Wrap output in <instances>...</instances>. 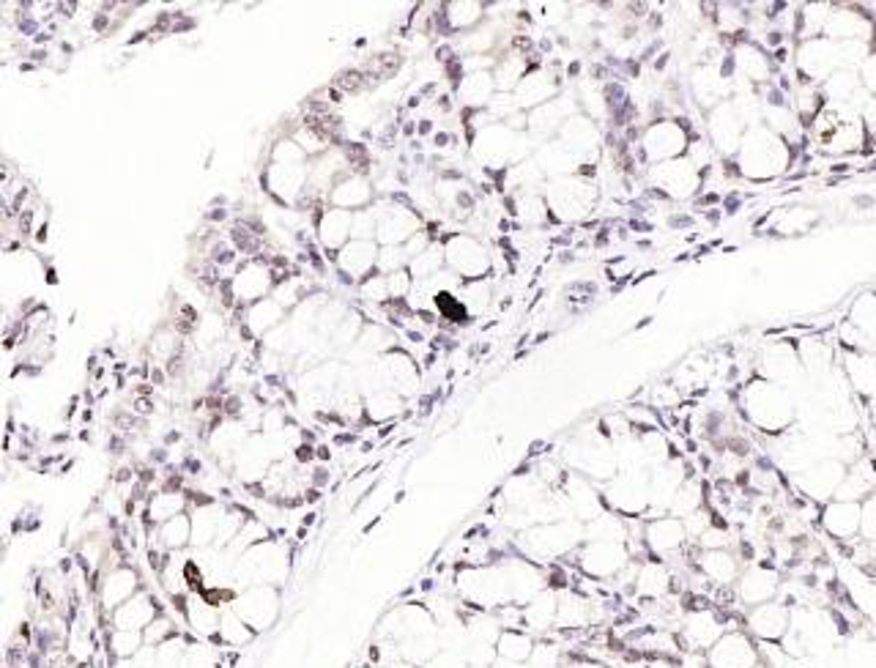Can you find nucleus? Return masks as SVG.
I'll return each mask as SVG.
<instances>
[{"instance_id": "obj_4", "label": "nucleus", "mask_w": 876, "mask_h": 668, "mask_svg": "<svg viewBox=\"0 0 876 668\" xmlns=\"http://www.w3.org/2000/svg\"><path fill=\"white\" fill-rule=\"evenodd\" d=\"M545 195L548 211H551V222L556 224H578L586 217H591V211L600 203V184L591 175L575 173L567 178H553L542 186Z\"/></svg>"}, {"instance_id": "obj_42", "label": "nucleus", "mask_w": 876, "mask_h": 668, "mask_svg": "<svg viewBox=\"0 0 876 668\" xmlns=\"http://www.w3.org/2000/svg\"><path fill=\"white\" fill-rule=\"evenodd\" d=\"M706 498H710V493H706V482L701 480V474H695L693 471V474L684 480V485L679 487L677 496H673V504L671 509H668V515L682 520L690 518V515L706 507Z\"/></svg>"}, {"instance_id": "obj_6", "label": "nucleus", "mask_w": 876, "mask_h": 668, "mask_svg": "<svg viewBox=\"0 0 876 668\" xmlns=\"http://www.w3.org/2000/svg\"><path fill=\"white\" fill-rule=\"evenodd\" d=\"M627 542L616 540H586L573 556L567 558V567L575 569L584 578L597 580V584H613L624 569L633 564Z\"/></svg>"}, {"instance_id": "obj_49", "label": "nucleus", "mask_w": 876, "mask_h": 668, "mask_svg": "<svg viewBox=\"0 0 876 668\" xmlns=\"http://www.w3.org/2000/svg\"><path fill=\"white\" fill-rule=\"evenodd\" d=\"M562 668H611V666L602 660H597L595 655H589V652H584V649H569L567 660H564Z\"/></svg>"}, {"instance_id": "obj_23", "label": "nucleus", "mask_w": 876, "mask_h": 668, "mask_svg": "<svg viewBox=\"0 0 876 668\" xmlns=\"http://www.w3.org/2000/svg\"><path fill=\"white\" fill-rule=\"evenodd\" d=\"M876 20L871 16V11L865 5L852 3H835L830 20H827L825 36L830 42H874Z\"/></svg>"}, {"instance_id": "obj_52", "label": "nucleus", "mask_w": 876, "mask_h": 668, "mask_svg": "<svg viewBox=\"0 0 876 668\" xmlns=\"http://www.w3.org/2000/svg\"><path fill=\"white\" fill-rule=\"evenodd\" d=\"M646 668H684L682 660H666V657H652Z\"/></svg>"}, {"instance_id": "obj_16", "label": "nucleus", "mask_w": 876, "mask_h": 668, "mask_svg": "<svg viewBox=\"0 0 876 668\" xmlns=\"http://www.w3.org/2000/svg\"><path fill=\"white\" fill-rule=\"evenodd\" d=\"M706 668H761L759 641L745 627H728L710 649L701 655Z\"/></svg>"}, {"instance_id": "obj_18", "label": "nucleus", "mask_w": 876, "mask_h": 668, "mask_svg": "<svg viewBox=\"0 0 876 668\" xmlns=\"http://www.w3.org/2000/svg\"><path fill=\"white\" fill-rule=\"evenodd\" d=\"M168 606L181 617L186 635H192L195 641H203V644H217L222 606L217 600H211L206 591H192V595L168 602Z\"/></svg>"}, {"instance_id": "obj_29", "label": "nucleus", "mask_w": 876, "mask_h": 668, "mask_svg": "<svg viewBox=\"0 0 876 668\" xmlns=\"http://www.w3.org/2000/svg\"><path fill=\"white\" fill-rule=\"evenodd\" d=\"M838 113H841L838 126L830 135L821 137L816 142V148L825 157H854V153H860L871 142L868 131H865L860 113H854V110H838Z\"/></svg>"}, {"instance_id": "obj_38", "label": "nucleus", "mask_w": 876, "mask_h": 668, "mask_svg": "<svg viewBox=\"0 0 876 668\" xmlns=\"http://www.w3.org/2000/svg\"><path fill=\"white\" fill-rule=\"evenodd\" d=\"M261 635L239 617V613L230 608V602L222 606V617H219V633H217V646L222 652H235L241 655L244 649H250Z\"/></svg>"}, {"instance_id": "obj_25", "label": "nucleus", "mask_w": 876, "mask_h": 668, "mask_svg": "<svg viewBox=\"0 0 876 668\" xmlns=\"http://www.w3.org/2000/svg\"><path fill=\"white\" fill-rule=\"evenodd\" d=\"M819 529L832 542H838V545H849V542L860 540V531H863V504L832 498V502H827L819 509Z\"/></svg>"}, {"instance_id": "obj_21", "label": "nucleus", "mask_w": 876, "mask_h": 668, "mask_svg": "<svg viewBox=\"0 0 876 668\" xmlns=\"http://www.w3.org/2000/svg\"><path fill=\"white\" fill-rule=\"evenodd\" d=\"M742 627L761 644H781L792 630V602L786 597H777L764 606L745 608Z\"/></svg>"}, {"instance_id": "obj_28", "label": "nucleus", "mask_w": 876, "mask_h": 668, "mask_svg": "<svg viewBox=\"0 0 876 668\" xmlns=\"http://www.w3.org/2000/svg\"><path fill=\"white\" fill-rule=\"evenodd\" d=\"M230 288H233L235 299L241 304H255V301L266 299V296L274 293L277 288V279H274L272 266H268L266 257H252V261H241L239 268L230 277Z\"/></svg>"}, {"instance_id": "obj_36", "label": "nucleus", "mask_w": 876, "mask_h": 668, "mask_svg": "<svg viewBox=\"0 0 876 668\" xmlns=\"http://www.w3.org/2000/svg\"><path fill=\"white\" fill-rule=\"evenodd\" d=\"M408 411L411 400L392 392V389H381V392H372L365 398V427L397 425Z\"/></svg>"}, {"instance_id": "obj_41", "label": "nucleus", "mask_w": 876, "mask_h": 668, "mask_svg": "<svg viewBox=\"0 0 876 668\" xmlns=\"http://www.w3.org/2000/svg\"><path fill=\"white\" fill-rule=\"evenodd\" d=\"M534 646H537V635H531L529 630L504 627L496 641V655L498 660L512 663V666H526V660L531 657Z\"/></svg>"}, {"instance_id": "obj_12", "label": "nucleus", "mask_w": 876, "mask_h": 668, "mask_svg": "<svg viewBox=\"0 0 876 668\" xmlns=\"http://www.w3.org/2000/svg\"><path fill=\"white\" fill-rule=\"evenodd\" d=\"M646 181L652 192L671 203H688L704 192V173L688 157L646 168Z\"/></svg>"}, {"instance_id": "obj_1", "label": "nucleus", "mask_w": 876, "mask_h": 668, "mask_svg": "<svg viewBox=\"0 0 876 668\" xmlns=\"http://www.w3.org/2000/svg\"><path fill=\"white\" fill-rule=\"evenodd\" d=\"M734 403H737L745 425L766 438L783 436V433L797 427V400H794L792 389L766 381L756 372L748 381L737 383Z\"/></svg>"}, {"instance_id": "obj_7", "label": "nucleus", "mask_w": 876, "mask_h": 668, "mask_svg": "<svg viewBox=\"0 0 876 668\" xmlns=\"http://www.w3.org/2000/svg\"><path fill=\"white\" fill-rule=\"evenodd\" d=\"M753 372L756 376L766 378V381L792 389V394L808 392L810 389V381L805 378L803 365H799L797 343H794V339L781 337L761 345V348L756 350Z\"/></svg>"}, {"instance_id": "obj_5", "label": "nucleus", "mask_w": 876, "mask_h": 668, "mask_svg": "<svg viewBox=\"0 0 876 668\" xmlns=\"http://www.w3.org/2000/svg\"><path fill=\"white\" fill-rule=\"evenodd\" d=\"M693 137V124H688V118H682V115H657L635 137L641 164L655 168V164L671 162V159H682Z\"/></svg>"}, {"instance_id": "obj_10", "label": "nucleus", "mask_w": 876, "mask_h": 668, "mask_svg": "<svg viewBox=\"0 0 876 668\" xmlns=\"http://www.w3.org/2000/svg\"><path fill=\"white\" fill-rule=\"evenodd\" d=\"M230 608L255 630L257 635L268 633L279 624L285 613V597L279 586L272 584H255L246 586V589H239L230 600Z\"/></svg>"}, {"instance_id": "obj_37", "label": "nucleus", "mask_w": 876, "mask_h": 668, "mask_svg": "<svg viewBox=\"0 0 876 668\" xmlns=\"http://www.w3.org/2000/svg\"><path fill=\"white\" fill-rule=\"evenodd\" d=\"M874 493H876V460L871 458V454H863V458L854 460V463L846 469V476H843L835 498L863 504L865 498H871Z\"/></svg>"}, {"instance_id": "obj_31", "label": "nucleus", "mask_w": 876, "mask_h": 668, "mask_svg": "<svg viewBox=\"0 0 876 668\" xmlns=\"http://www.w3.org/2000/svg\"><path fill=\"white\" fill-rule=\"evenodd\" d=\"M673 580H677V573H673L671 564L649 556V558H644V562H638L633 595L638 597L641 602L668 600V595H671L673 586H677Z\"/></svg>"}, {"instance_id": "obj_13", "label": "nucleus", "mask_w": 876, "mask_h": 668, "mask_svg": "<svg viewBox=\"0 0 876 668\" xmlns=\"http://www.w3.org/2000/svg\"><path fill=\"white\" fill-rule=\"evenodd\" d=\"M146 575L142 569L137 567L135 562L124 558V562L113 564V567L102 569L93 580V597H96V606L102 611V617L107 619L115 608L124 606L126 600L137 595V591L146 589Z\"/></svg>"}, {"instance_id": "obj_26", "label": "nucleus", "mask_w": 876, "mask_h": 668, "mask_svg": "<svg viewBox=\"0 0 876 668\" xmlns=\"http://www.w3.org/2000/svg\"><path fill=\"white\" fill-rule=\"evenodd\" d=\"M168 608V600H164V595L159 589H153V586H146L142 591H137L131 600H126L124 606L115 608L113 613H110L104 622L110 624V627H120V630H146L148 624L153 622V619L159 617V613Z\"/></svg>"}, {"instance_id": "obj_22", "label": "nucleus", "mask_w": 876, "mask_h": 668, "mask_svg": "<svg viewBox=\"0 0 876 668\" xmlns=\"http://www.w3.org/2000/svg\"><path fill=\"white\" fill-rule=\"evenodd\" d=\"M797 343V354H799V365H803L805 378L810 381V387L819 381H825L838 365H841V350H838V343L827 339L825 334L810 332V334H799L794 337Z\"/></svg>"}, {"instance_id": "obj_24", "label": "nucleus", "mask_w": 876, "mask_h": 668, "mask_svg": "<svg viewBox=\"0 0 876 668\" xmlns=\"http://www.w3.org/2000/svg\"><path fill=\"white\" fill-rule=\"evenodd\" d=\"M564 88V74L558 71V66L551 64H540L529 71V74L520 80V85L515 88V102L523 113H531V110L542 107L551 99H556Z\"/></svg>"}, {"instance_id": "obj_3", "label": "nucleus", "mask_w": 876, "mask_h": 668, "mask_svg": "<svg viewBox=\"0 0 876 668\" xmlns=\"http://www.w3.org/2000/svg\"><path fill=\"white\" fill-rule=\"evenodd\" d=\"M586 542V523L580 520H553V523L531 526V529L512 534L515 553L529 562L551 567V564H567V558Z\"/></svg>"}, {"instance_id": "obj_46", "label": "nucleus", "mask_w": 876, "mask_h": 668, "mask_svg": "<svg viewBox=\"0 0 876 668\" xmlns=\"http://www.w3.org/2000/svg\"><path fill=\"white\" fill-rule=\"evenodd\" d=\"M816 224V214L808 208H786L781 211V217L775 219V233L792 235V233H808Z\"/></svg>"}, {"instance_id": "obj_2", "label": "nucleus", "mask_w": 876, "mask_h": 668, "mask_svg": "<svg viewBox=\"0 0 876 668\" xmlns=\"http://www.w3.org/2000/svg\"><path fill=\"white\" fill-rule=\"evenodd\" d=\"M794 159H797V148L788 146L770 126L759 124L745 131V140L731 164L737 178L748 181V184H770V181L788 175Z\"/></svg>"}, {"instance_id": "obj_8", "label": "nucleus", "mask_w": 876, "mask_h": 668, "mask_svg": "<svg viewBox=\"0 0 876 668\" xmlns=\"http://www.w3.org/2000/svg\"><path fill=\"white\" fill-rule=\"evenodd\" d=\"M443 255H447V268L458 274L463 283L474 279H487L493 274V250L480 239V235L460 230V233L441 235Z\"/></svg>"}, {"instance_id": "obj_39", "label": "nucleus", "mask_w": 876, "mask_h": 668, "mask_svg": "<svg viewBox=\"0 0 876 668\" xmlns=\"http://www.w3.org/2000/svg\"><path fill=\"white\" fill-rule=\"evenodd\" d=\"M843 321L860 334L865 350H876V290L854 296Z\"/></svg>"}, {"instance_id": "obj_34", "label": "nucleus", "mask_w": 876, "mask_h": 668, "mask_svg": "<svg viewBox=\"0 0 876 668\" xmlns=\"http://www.w3.org/2000/svg\"><path fill=\"white\" fill-rule=\"evenodd\" d=\"M841 350V367L846 372L849 383H852L854 394L860 403H868L876 398V356L874 350H852V348H838Z\"/></svg>"}, {"instance_id": "obj_45", "label": "nucleus", "mask_w": 876, "mask_h": 668, "mask_svg": "<svg viewBox=\"0 0 876 668\" xmlns=\"http://www.w3.org/2000/svg\"><path fill=\"white\" fill-rule=\"evenodd\" d=\"M569 655V646L558 638L556 633L548 635V638H537L534 652L526 660V666L520 668H562L564 660Z\"/></svg>"}, {"instance_id": "obj_53", "label": "nucleus", "mask_w": 876, "mask_h": 668, "mask_svg": "<svg viewBox=\"0 0 876 668\" xmlns=\"http://www.w3.org/2000/svg\"><path fill=\"white\" fill-rule=\"evenodd\" d=\"M69 668H80V666H69Z\"/></svg>"}, {"instance_id": "obj_15", "label": "nucleus", "mask_w": 876, "mask_h": 668, "mask_svg": "<svg viewBox=\"0 0 876 668\" xmlns=\"http://www.w3.org/2000/svg\"><path fill=\"white\" fill-rule=\"evenodd\" d=\"M846 463L835 458H825L816 460L814 465H808L799 474L788 476V485H792V493L803 496L805 502L816 504V507H825L827 502L838 496V487H841L843 476H846Z\"/></svg>"}, {"instance_id": "obj_35", "label": "nucleus", "mask_w": 876, "mask_h": 668, "mask_svg": "<svg viewBox=\"0 0 876 668\" xmlns=\"http://www.w3.org/2000/svg\"><path fill=\"white\" fill-rule=\"evenodd\" d=\"M556 613H558V589L548 586L540 595L531 597L523 606V630H529L537 638H548L556 633Z\"/></svg>"}, {"instance_id": "obj_44", "label": "nucleus", "mask_w": 876, "mask_h": 668, "mask_svg": "<svg viewBox=\"0 0 876 668\" xmlns=\"http://www.w3.org/2000/svg\"><path fill=\"white\" fill-rule=\"evenodd\" d=\"M181 633H184L181 617L168 606L157 619H153L151 624H148L146 630H142V638H146V646L159 649V646H164V644H170L173 638H178Z\"/></svg>"}, {"instance_id": "obj_51", "label": "nucleus", "mask_w": 876, "mask_h": 668, "mask_svg": "<svg viewBox=\"0 0 876 668\" xmlns=\"http://www.w3.org/2000/svg\"><path fill=\"white\" fill-rule=\"evenodd\" d=\"M857 71H860V80H863L865 91L876 99V47L871 49V55L863 60V66H860Z\"/></svg>"}, {"instance_id": "obj_20", "label": "nucleus", "mask_w": 876, "mask_h": 668, "mask_svg": "<svg viewBox=\"0 0 876 668\" xmlns=\"http://www.w3.org/2000/svg\"><path fill=\"white\" fill-rule=\"evenodd\" d=\"M783 591V573L770 562H750L745 564L739 575L734 595H737L739 608H756L764 602L777 600Z\"/></svg>"}, {"instance_id": "obj_43", "label": "nucleus", "mask_w": 876, "mask_h": 668, "mask_svg": "<svg viewBox=\"0 0 876 668\" xmlns=\"http://www.w3.org/2000/svg\"><path fill=\"white\" fill-rule=\"evenodd\" d=\"M835 3H803L797 9V42L825 36L827 20H830Z\"/></svg>"}, {"instance_id": "obj_27", "label": "nucleus", "mask_w": 876, "mask_h": 668, "mask_svg": "<svg viewBox=\"0 0 876 668\" xmlns=\"http://www.w3.org/2000/svg\"><path fill=\"white\" fill-rule=\"evenodd\" d=\"M558 493H562L564 502H567L573 518L580 520V523H589V520L600 518L602 512H608L606 502H602V487L597 485V482H591L589 476L567 471L564 482L558 485Z\"/></svg>"}, {"instance_id": "obj_9", "label": "nucleus", "mask_w": 876, "mask_h": 668, "mask_svg": "<svg viewBox=\"0 0 876 668\" xmlns=\"http://www.w3.org/2000/svg\"><path fill=\"white\" fill-rule=\"evenodd\" d=\"M600 487L611 512L630 520L649 515V469H619V474Z\"/></svg>"}, {"instance_id": "obj_30", "label": "nucleus", "mask_w": 876, "mask_h": 668, "mask_svg": "<svg viewBox=\"0 0 876 668\" xmlns=\"http://www.w3.org/2000/svg\"><path fill=\"white\" fill-rule=\"evenodd\" d=\"M693 567L699 569V575H704L712 589H734L739 575H742L745 562L737 548H726V551H699Z\"/></svg>"}, {"instance_id": "obj_50", "label": "nucleus", "mask_w": 876, "mask_h": 668, "mask_svg": "<svg viewBox=\"0 0 876 668\" xmlns=\"http://www.w3.org/2000/svg\"><path fill=\"white\" fill-rule=\"evenodd\" d=\"M419 668H469V663H465V657L458 655V652L441 649L436 657H433V660H427L425 666H419Z\"/></svg>"}, {"instance_id": "obj_47", "label": "nucleus", "mask_w": 876, "mask_h": 668, "mask_svg": "<svg viewBox=\"0 0 876 668\" xmlns=\"http://www.w3.org/2000/svg\"><path fill=\"white\" fill-rule=\"evenodd\" d=\"M715 523H717V518H715V512H712L710 507L699 509V512H693V515H690V518H684V529H688L690 542H693V545H695V540H699V537L704 534L706 529H712V526H715Z\"/></svg>"}, {"instance_id": "obj_48", "label": "nucleus", "mask_w": 876, "mask_h": 668, "mask_svg": "<svg viewBox=\"0 0 876 668\" xmlns=\"http://www.w3.org/2000/svg\"><path fill=\"white\" fill-rule=\"evenodd\" d=\"M865 542H876V493L863 502V531H860Z\"/></svg>"}, {"instance_id": "obj_19", "label": "nucleus", "mask_w": 876, "mask_h": 668, "mask_svg": "<svg viewBox=\"0 0 876 668\" xmlns=\"http://www.w3.org/2000/svg\"><path fill=\"white\" fill-rule=\"evenodd\" d=\"M750 126L745 124L742 115L737 113V107L731 104V99L723 104H717V107H712L710 113H704V135L710 137L712 148L717 151V157L726 159V162H731L734 157H737L739 146H742L745 140V131H748Z\"/></svg>"}, {"instance_id": "obj_32", "label": "nucleus", "mask_w": 876, "mask_h": 668, "mask_svg": "<svg viewBox=\"0 0 876 668\" xmlns=\"http://www.w3.org/2000/svg\"><path fill=\"white\" fill-rule=\"evenodd\" d=\"M378 241H365V239H350L343 250L337 252L334 257L332 268L343 277L354 279V283H361L365 277H370L372 272H378Z\"/></svg>"}, {"instance_id": "obj_11", "label": "nucleus", "mask_w": 876, "mask_h": 668, "mask_svg": "<svg viewBox=\"0 0 876 668\" xmlns=\"http://www.w3.org/2000/svg\"><path fill=\"white\" fill-rule=\"evenodd\" d=\"M731 619L715 608L712 602H701V606H684L682 622H679L677 635L682 644L684 655H704L728 627Z\"/></svg>"}, {"instance_id": "obj_14", "label": "nucleus", "mask_w": 876, "mask_h": 668, "mask_svg": "<svg viewBox=\"0 0 876 668\" xmlns=\"http://www.w3.org/2000/svg\"><path fill=\"white\" fill-rule=\"evenodd\" d=\"M728 66H731L737 85L764 88L777 80V66L772 60V55L759 42H753L748 36L728 42Z\"/></svg>"}, {"instance_id": "obj_17", "label": "nucleus", "mask_w": 876, "mask_h": 668, "mask_svg": "<svg viewBox=\"0 0 876 668\" xmlns=\"http://www.w3.org/2000/svg\"><path fill=\"white\" fill-rule=\"evenodd\" d=\"M792 69L799 80H808V82H816V85H821L827 77H832L838 69H843L841 47H838V42H830L827 36L797 42L794 44Z\"/></svg>"}, {"instance_id": "obj_33", "label": "nucleus", "mask_w": 876, "mask_h": 668, "mask_svg": "<svg viewBox=\"0 0 876 668\" xmlns=\"http://www.w3.org/2000/svg\"><path fill=\"white\" fill-rule=\"evenodd\" d=\"M376 200L378 189L370 181V175L345 173L334 181L326 203L332 208H343V211H361V208H370Z\"/></svg>"}, {"instance_id": "obj_40", "label": "nucleus", "mask_w": 876, "mask_h": 668, "mask_svg": "<svg viewBox=\"0 0 876 668\" xmlns=\"http://www.w3.org/2000/svg\"><path fill=\"white\" fill-rule=\"evenodd\" d=\"M102 646L107 652V657L113 663L118 660H135L142 649H146V638H142L140 630H120V627H110L104 622V633H102Z\"/></svg>"}]
</instances>
